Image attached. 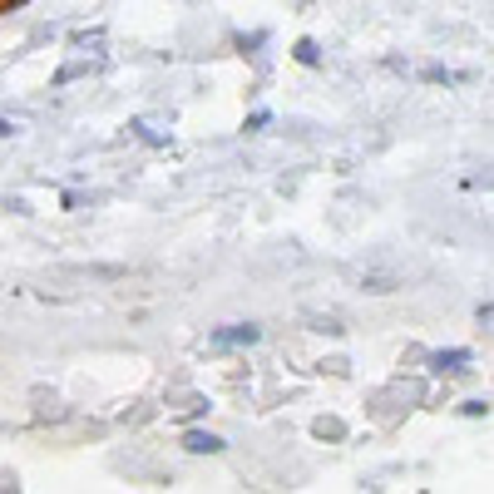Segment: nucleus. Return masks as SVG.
<instances>
[{
	"label": "nucleus",
	"mask_w": 494,
	"mask_h": 494,
	"mask_svg": "<svg viewBox=\"0 0 494 494\" xmlns=\"http://www.w3.org/2000/svg\"><path fill=\"white\" fill-rule=\"evenodd\" d=\"M183 445H188L193 455H213V450H223V440H218V435H208V430H188V435H183Z\"/></svg>",
	"instance_id": "nucleus-1"
},
{
	"label": "nucleus",
	"mask_w": 494,
	"mask_h": 494,
	"mask_svg": "<svg viewBox=\"0 0 494 494\" xmlns=\"http://www.w3.org/2000/svg\"><path fill=\"white\" fill-rule=\"evenodd\" d=\"M218 346H252L258 342V326H227V332H218L213 336Z\"/></svg>",
	"instance_id": "nucleus-2"
},
{
	"label": "nucleus",
	"mask_w": 494,
	"mask_h": 494,
	"mask_svg": "<svg viewBox=\"0 0 494 494\" xmlns=\"http://www.w3.org/2000/svg\"><path fill=\"white\" fill-rule=\"evenodd\" d=\"M465 361H470V351H465V346H455V351H440V356H435V366H440V371H460Z\"/></svg>",
	"instance_id": "nucleus-3"
},
{
	"label": "nucleus",
	"mask_w": 494,
	"mask_h": 494,
	"mask_svg": "<svg viewBox=\"0 0 494 494\" xmlns=\"http://www.w3.org/2000/svg\"><path fill=\"white\" fill-rule=\"evenodd\" d=\"M297 60H301V65H317V45L301 40V45H297Z\"/></svg>",
	"instance_id": "nucleus-4"
},
{
	"label": "nucleus",
	"mask_w": 494,
	"mask_h": 494,
	"mask_svg": "<svg viewBox=\"0 0 494 494\" xmlns=\"http://www.w3.org/2000/svg\"><path fill=\"white\" fill-rule=\"evenodd\" d=\"M5 5H11V0H0V11H5Z\"/></svg>",
	"instance_id": "nucleus-5"
}]
</instances>
